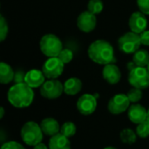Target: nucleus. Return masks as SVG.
<instances>
[{"mask_svg": "<svg viewBox=\"0 0 149 149\" xmlns=\"http://www.w3.org/2000/svg\"><path fill=\"white\" fill-rule=\"evenodd\" d=\"M58 58L64 64H68V63H70V62L72 60V58H73V52H72V51L70 50V49H63V50L59 52Z\"/></svg>", "mask_w": 149, "mask_h": 149, "instance_id": "a878e982", "label": "nucleus"}, {"mask_svg": "<svg viewBox=\"0 0 149 149\" xmlns=\"http://www.w3.org/2000/svg\"><path fill=\"white\" fill-rule=\"evenodd\" d=\"M127 97L130 100L131 103L133 104H135L137 102H139L141 99H142V91L141 89H138V88H132L128 93H127Z\"/></svg>", "mask_w": 149, "mask_h": 149, "instance_id": "393cba45", "label": "nucleus"}, {"mask_svg": "<svg viewBox=\"0 0 149 149\" xmlns=\"http://www.w3.org/2000/svg\"><path fill=\"white\" fill-rule=\"evenodd\" d=\"M129 84L135 88L143 90L149 87V72L148 68L134 66L130 69L128 74Z\"/></svg>", "mask_w": 149, "mask_h": 149, "instance_id": "39448f33", "label": "nucleus"}, {"mask_svg": "<svg viewBox=\"0 0 149 149\" xmlns=\"http://www.w3.org/2000/svg\"><path fill=\"white\" fill-rule=\"evenodd\" d=\"M141 45L140 34L133 31H129L122 35L118 40V45L120 50L124 53H134L136 52L140 45Z\"/></svg>", "mask_w": 149, "mask_h": 149, "instance_id": "423d86ee", "label": "nucleus"}, {"mask_svg": "<svg viewBox=\"0 0 149 149\" xmlns=\"http://www.w3.org/2000/svg\"><path fill=\"white\" fill-rule=\"evenodd\" d=\"M65 64L58 58H49L44 64L42 72L45 78L49 79H55L58 78L64 72Z\"/></svg>", "mask_w": 149, "mask_h": 149, "instance_id": "0eeeda50", "label": "nucleus"}, {"mask_svg": "<svg viewBox=\"0 0 149 149\" xmlns=\"http://www.w3.org/2000/svg\"><path fill=\"white\" fill-rule=\"evenodd\" d=\"M102 76L107 83L111 85H115L120 82L121 79V72L120 68L116 65L112 63L104 66Z\"/></svg>", "mask_w": 149, "mask_h": 149, "instance_id": "4468645a", "label": "nucleus"}, {"mask_svg": "<svg viewBox=\"0 0 149 149\" xmlns=\"http://www.w3.org/2000/svg\"><path fill=\"white\" fill-rule=\"evenodd\" d=\"M82 89V82L78 78H70L64 84V93L70 96L78 94Z\"/></svg>", "mask_w": 149, "mask_h": 149, "instance_id": "a211bd4d", "label": "nucleus"}, {"mask_svg": "<svg viewBox=\"0 0 149 149\" xmlns=\"http://www.w3.org/2000/svg\"><path fill=\"white\" fill-rule=\"evenodd\" d=\"M32 89L25 82L16 83L7 93L8 101L16 108L28 107L34 100V92Z\"/></svg>", "mask_w": 149, "mask_h": 149, "instance_id": "f257e3e1", "label": "nucleus"}, {"mask_svg": "<svg viewBox=\"0 0 149 149\" xmlns=\"http://www.w3.org/2000/svg\"><path fill=\"white\" fill-rule=\"evenodd\" d=\"M104 149H117L116 148H114V147H107V148H105Z\"/></svg>", "mask_w": 149, "mask_h": 149, "instance_id": "473e14b6", "label": "nucleus"}, {"mask_svg": "<svg viewBox=\"0 0 149 149\" xmlns=\"http://www.w3.org/2000/svg\"><path fill=\"white\" fill-rule=\"evenodd\" d=\"M40 127L44 134L47 136H53L60 133V126L57 120L53 118H45L40 122Z\"/></svg>", "mask_w": 149, "mask_h": 149, "instance_id": "dca6fc26", "label": "nucleus"}, {"mask_svg": "<svg viewBox=\"0 0 149 149\" xmlns=\"http://www.w3.org/2000/svg\"><path fill=\"white\" fill-rule=\"evenodd\" d=\"M104 8V3L101 0H90L87 4V10L97 15L100 14Z\"/></svg>", "mask_w": 149, "mask_h": 149, "instance_id": "5701e85b", "label": "nucleus"}, {"mask_svg": "<svg viewBox=\"0 0 149 149\" xmlns=\"http://www.w3.org/2000/svg\"><path fill=\"white\" fill-rule=\"evenodd\" d=\"M33 149H49L47 148V146L44 143H39L38 145H36L35 147H33Z\"/></svg>", "mask_w": 149, "mask_h": 149, "instance_id": "7c9ffc66", "label": "nucleus"}, {"mask_svg": "<svg viewBox=\"0 0 149 149\" xmlns=\"http://www.w3.org/2000/svg\"><path fill=\"white\" fill-rule=\"evenodd\" d=\"M127 116L131 122L138 125L147 120L148 111L142 105L135 103L129 107L127 110Z\"/></svg>", "mask_w": 149, "mask_h": 149, "instance_id": "ddd939ff", "label": "nucleus"}, {"mask_svg": "<svg viewBox=\"0 0 149 149\" xmlns=\"http://www.w3.org/2000/svg\"><path fill=\"white\" fill-rule=\"evenodd\" d=\"M8 24L5 20V18L1 16L0 17V41L3 42L7 37L8 34Z\"/></svg>", "mask_w": 149, "mask_h": 149, "instance_id": "bb28decb", "label": "nucleus"}, {"mask_svg": "<svg viewBox=\"0 0 149 149\" xmlns=\"http://www.w3.org/2000/svg\"><path fill=\"white\" fill-rule=\"evenodd\" d=\"M4 116V108L2 107H0V119H3Z\"/></svg>", "mask_w": 149, "mask_h": 149, "instance_id": "2f4dec72", "label": "nucleus"}, {"mask_svg": "<svg viewBox=\"0 0 149 149\" xmlns=\"http://www.w3.org/2000/svg\"><path fill=\"white\" fill-rule=\"evenodd\" d=\"M128 24L131 31L141 34L145 31L148 27L147 17L141 11H135L130 16Z\"/></svg>", "mask_w": 149, "mask_h": 149, "instance_id": "9b49d317", "label": "nucleus"}, {"mask_svg": "<svg viewBox=\"0 0 149 149\" xmlns=\"http://www.w3.org/2000/svg\"><path fill=\"white\" fill-rule=\"evenodd\" d=\"M136 134L140 138L145 139L149 136V122L148 120L138 124L136 127Z\"/></svg>", "mask_w": 149, "mask_h": 149, "instance_id": "b1692460", "label": "nucleus"}, {"mask_svg": "<svg viewBox=\"0 0 149 149\" xmlns=\"http://www.w3.org/2000/svg\"><path fill=\"white\" fill-rule=\"evenodd\" d=\"M45 76L42 71L32 69L25 73L24 82L31 88H38V87H41L43 84L45 82Z\"/></svg>", "mask_w": 149, "mask_h": 149, "instance_id": "2eb2a0df", "label": "nucleus"}, {"mask_svg": "<svg viewBox=\"0 0 149 149\" xmlns=\"http://www.w3.org/2000/svg\"><path fill=\"white\" fill-rule=\"evenodd\" d=\"M41 52L48 58L58 57L63 50L61 40L54 34H45L42 37L39 43Z\"/></svg>", "mask_w": 149, "mask_h": 149, "instance_id": "20e7f679", "label": "nucleus"}, {"mask_svg": "<svg viewBox=\"0 0 149 149\" xmlns=\"http://www.w3.org/2000/svg\"><path fill=\"white\" fill-rule=\"evenodd\" d=\"M15 73L8 64L1 62L0 64V82L3 85H6L14 80Z\"/></svg>", "mask_w": 149, "mask_h": 149, "instance_id": "6ab92c4d", "label": "nucleus"}, {"mask_svg": "<svg viewBox=\"0 0 149 149\" xmlns=\"http://www.w3.org/2000/svg\"><path fill=\"white\" fill-rule=\"evenodd\" d=\"M147 68H148V72H149V63H148V66H147Z\"/></svg>", "mask_w": 149, "mask_h": 149, "instance_id": "f704fd0d", "label": "nucleus"}, {"mask_svg": "<svg viewBox=\"0 0 149 149\" xmlns=\"http://www.w3.org/2000/svg\"><path fill=\"white\" fill-rule=\"evenodd\" d=\"M133 61L136 66L146 67L149 63V52L146 50H138L134 52Z\"/></svg>", "mask_w": 149, "mask_h": 149, "instance_id": "aec40b11", "label": "nucleus"}, {"mask_svg": "<svg viewBox=\"0 0 149 149\" xmlns=\"http://www.w3.org/2000/svg\"><path fill=\"white\" fill-rule=\"evenodd\" d=\"M137 4L140 11L145 15H149V0H137Z\"/></svg>", "mask_w": 149, "mask_h": 149, "instance_id": "c85d7f7f", "label": "nucleus"}, {"mask_svg": "<svg viewBox=\"0 0 149 149\" xmlns=\"http://www.w3.org/2000/svg\"><path fill=\"white\" fill-rule=\"evenodd\" d=\"M137 136H138L137 134L134 131H133L131 128H125L120 134L121 141L127 145L134 144L137 141Z\"/></svg>", "mask_w": 149, "mask_h": 149, "instance_id": "412c9836", "label": "nucleus"}, {"mask_svg": "<svg viewBox=\"0 0 149 149\" xmlns=\"http://www.w3.org/2000/svg\"><path fill=\"white\" fill-rule=\"evenodd\" d=\"M96 16L90 11H84L78 17L77 25L79 29L84 32H91L96 27Z\"/></svg>", "mask_w": 149, "mask_h": 149, "instance_id": "f8f14e48", "label": "nucleus"}, {"mask_svg": "<svg viewBox=\"0 0 149 149\" xmlns=\"http://www.w3.org/2000/svg\"><path fill=\"white\" fill-rule=\"evenodd\" d=\"M141 37V45H149V31H145L142 33L140 34Z\"/></svg>", "mask_w": 149, "mask_h": 149, "instance_id": "c756f323", "label": "nucleus"}, {"mask_svg": "<svg viewBox=\"0 0 149 149\" xmlns=\"http://www.w3.org/2000/svg\"><path fill=\"white\" fill-rule=\"evenodd\" d=\"M97 107L96 96L89 93L83 94L77 101V109L83 115H91Z\"/></svg>", "mask_w": 149, "mask_h": 149, "instance_id": "9d476101", "label": "nucleus"}, {"mask_svg": "<svg viewBox=\"0 0 149 149\" xmlns=\"http://www.w3.org/2000/svg\"><path fill=\"white\" fill-rule=\"evenodd\" d=\"M147 120L149 122V109L148 110V119H147Z\"/></svg>", "mask_w": 149, "mask_h": 149, "instance_id": "72a5a7b5", "label": "nucleus"}, {"mask_svg": "<svg viewBox=\"0 0 149 149\" xmlns=\"http://www.w3.org/2000/svg\"><path fill=\"white\" fill-rule=\"evenodd\" d=\"M63 92L64 85L57 79L45 81L40 87V94L44 98L49 100H54L60 97Z\"/></svg>", "mask_w": 149, "mask_h": 149, "instance_id": "6e6552de", "label": "nucleus"}, {"mask_svg": "<svg viewBox=\"0 0 149 149\" xmlns=\"http://www.w3.org/2000/svg\"><path fill=\"white\" fill-rule=\"evenodd\" d=\"M130 103L131 102L127 94L118 93L110 99L107 104V108L112 114L118 115L128 110Z\"/></svg>", "mask_w": 149, "mask_h": 149, "instance_id": "1a4fd4ad", "label": "nucleus"}, {"mask_svg": "<svg viewBox=\"0 0 149 149\" xmlns=\"http://www.w3.org/2000/svg\"><path fill=\"white\" fill-rule=\"evenodd\" d=\"M76 132H77V127L72 121L65 122L60 127V134H64L65 136H66L68 138L74 136Z\"/></svg>", "mask_w": 149, "mask_h": 149, "instance_id": "4be33fe9", "label": "nucleus"}, {"mask_svg": "<svg viewBox=\"0 0 149 149\" xmlns=\"http://www.w3.org/2000/svg\"><path fill=\"white\" fill-rule=\"evenodd\" d=\"M88 56L94 63L106 65L114 61V50L109 42L99 39L90 45Z\"/></svg>", "mask_w": 149, "mask_h": 149, "instance_id": "f03ea898", "label": "nucleus"}, {"mask_svg": "<svg viewBox=\"0 0 149 149\" xmlns=\"http://www.w3.org/2000/svg\"><path fill=\"white\" fill-rule=\"evenodd\" d=\"M21 138L23 141L31 147L42 142L44 138V133L40 127V125L34 121H27L21 128Z\"/></svg>", "mask_w": 149, "mask_h": 149, "instance_id": "7ed1b4c3", "label": "nucleus"}, {"mask_svg": "<svg viewBox=\"0 0 149 149\" xmlns=\"http://www.w3.org/2000/svg\"><path fill=\"white\" fill-rule=\"evenodd\" d=\"M49 149H71L70 140L60 133L53 135L49 140Z\"/></svg>", "mask_w": 149, "mask_h": 149, "instance_id": "f3484780", "label": "nucleus"}, {"mask_svg": "<svg viewBox=\"0 0 149 149\" xmlns=\"http://www.w3.org/2000/svg\"><path fill=\"white\" fill-rule=\"evenodd\" d=\"M1 149H26L22 144L17 141H7L3 143Z\"/></svg>", "mask_w": 149, "mask_h": 149, "instance_id": "cd10ccee", "label": "nucleus"}]
</instances>
